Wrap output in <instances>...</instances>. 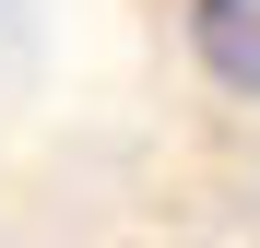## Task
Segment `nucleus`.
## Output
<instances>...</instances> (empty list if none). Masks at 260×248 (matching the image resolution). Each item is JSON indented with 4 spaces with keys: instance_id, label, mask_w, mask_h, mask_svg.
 Listing matches in <instances>:
<instances>
[{
    "instance_id": "nucleus-1",
    "label": "nucleus",
    "mask_w": 260,
    "mask_h": 248,
    "mask_svg": "<svg viewBox=\"0 0 260 248\" xmlns=\"http://www.w3.org/2000/svg\"><path fill=\"white\" fill-rule=\"evenodd\" d=\"M189 48L225 95H260V0H189Z\"/></svg>"
}]
</instances>
